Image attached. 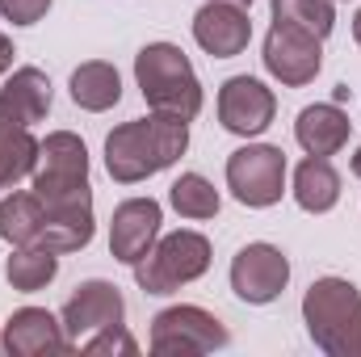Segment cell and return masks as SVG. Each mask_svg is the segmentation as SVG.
Listing matches in <instances>:
<instances>
[{
  "label": "cell",
  "instance_id": "obj_23",
  "mask_svg": "<svg viewBox=\"0 0 361 357\" xmlns=\"http://www.w3.org/2000/svg\"><path fill=\"white\" fill-rule=\"evenodd\" d=\"M169 202H173V210H177L180 219H193V223L214 219L219 206H223L219 189L202 177V173H180V177L169 185Z\"/></svg>",
  "mask_w": 361,
  "mask_h": 357
},
{
  "label": "cell",
  "instance_id": "obj_8",
  "mask_svg": "<svg viewBox=\"0 0 361 357\" xmlns=\"http://www.w3.org/2000/svg\"><path fill=\"white\" fill-rule=\"evenodd\" d=\"M265 72H269L277 85L286 89H302L319 76L324 68V38H315L311 30L302 25H290V21H273L269 34H265Z\"/></svg>",
  "mask_w": 361,
  "mask_h": 357
},
{
  "label": "cell",
  "instance_id": "obj_27",
  "mask_svg": "<svg viewBox=\"0 0 361 357\" xmlns=\"http://www.w3.org/2000/svg\"><path fill=\"white\" fill-rule=\"evenodd\" d=\"M13 55H17V51H13V42H8V34H0V76H4L8 68H13Z\"/></svg>",
  "mask_w": 361,
  "mask_h": 357
},
{
  "label": "cell",
  "instance_id": "obj_19",
  "mask_svg": "<svg viewBox=\"0 0 361 357\" xmlns=\"http://www.w3.org/2000/svg\"><path fill=\"white\" fill-rule=\"evenodd\" d=\"M92 202H80V206H59V210H47V223H42V236L38 244L51 248V253H80L92 244Z\"/></svg>",
  "mask_w": 361,
  "mask_h": 357
},
{
  "label": "cell",
  "instance_id": "obj_29",
  "mask_svg": "<svg viewBox=\"0 0 361 357\" xmlns=\"http://www.w3.org/2000/svg\"><path fill=\"white\" fill-rule=\"evenodd\" d=\"M353 38H357V47H361V8H357V17H353Z\"/></svg>",
  "mask_w": 361,
  "mask_h": 357
},
{
  "label": "cell",
  "instance_id": "obj_12",
  "mask_svg": "<svg viewBox=\"0 0 361 357\" xmlns=\"http://www.w3.org/2000/svg\"><path fill=\"white\" fill-rule=\"evenodd\" d=\"M273 114H277V97H273L265 80H257V76L223 80V89H219V122H223V131H231L240 139H252V135L269 131Z\"/></svg>",
  "mask_w": 361,
  "mask_h": 357
},
{
  "label": "cell",
  "instance_id": "obj_2",
  "mask_svg": "<svg viewBox=\"0 0 361 357\" xmlns=\"http://www.w3.org/2000/svg\"><path fill=\"white\" fill-rule=\"evenodd\" d=\"M302 324L328 357H361V290L345 277H319L302 294Z\"/></svg>",
  "mask_w": 361,
  "mask_h": 357
},
{
  "label": "cell",
  "instance_id": "obj_1",
  "mask_svg": "<svg viewBox=\"0 0 361 357\" xmlns=\"http://www.w3.org/2000/svg\"><path fill=\"white\" fill-rule=\"evenodd\" d=\"M189 147V122L177 114H156L122 122L105 135V169L118 185L147 181L173 169Z\"/></svg>",
  "mask_w": 361,
  "mask_h": 357
},
{
  "label": "cell",
  "instance_id": "obj_20",
  "mask_svg": "<svg viewBox=\"0 0 361 357\" xmlns=\"http://www.w3.org/2000/svg\"><path fill=\"white\" fill-rule=\"evenodd\" d=\"M72 101L80 105V109H89V114H105V109H114L118 101H122V76H118V68L114 63H105V59H89V63H80L76 72H72Z\"/></svg>",
  "mask_w": 361,
  "mask_h": 357
},
{
  "label": "cell",
  "instance_id": "obj_17",
  "mask_svg": "<svg viewBox=\"0 0 361 357\" xmlns=\"http://www.w3.org/2000/svg\"><path fill=\"white\" fill-rule=\"evenodd\" d=\"M0 105L21 122V126H34L51 114V80L42 68H17L4 89H0Z\"/></svg>",
  "mask_w": 361,
  "mask_h": 357
},
{
  "label": "cell",
  "instance_id": "obj_10",
  "mask_svg": "<svg viewBox=\"0 0 361 357\" xmlns=\"http://www.w3.org/2000/svg\"><path fill=\"white\" fill-rule=\"evenodd\" d=\"M59 320H63V332H68L72 349H80L85 337H92V332H101V328L126 320V298H122V290H118L114 282L92 277V282H80V286H76V294L63 303Z\"/></svg>",
  "mask_w": 361,
  "mask_h": 357
},
{
  "label": "cell",
  "instance_id": "obj_18",
  "mask_svg": "<svg viewBox=\"0 0 361 357\" xmlns=\"http://www.w3.org/2000/svg\"><path fill=\"white\" fill-rule=\"evenodd\" d=\"M294 202L307 214H328L341 202V173L332 169L328 156H307L294 169Z\"/></svg>",
  "mask_w": 361,
  "mask_h": 357
},
{
  "label": "cell",
  "instance_id": "obj_7",
  "mask_svg": "<svg viewBox=\"0 0 361 357\" xmlns=\"http://www.w3.org/2000/svg\"><path fill=\"white\" fill-rule=\"evenodd\" d=\"M227 189L240 206L265 210L286 193V152L273 143H248L227 156Z\"/></svg>",
  "mask_w": 361,
  "mask_h": 357
},
{
  "label": "cell",
  "instance_id": "obj_15",
  "mask_svg": "<svg viewBox=\"0 0 361 357\" xmlns=\"http://www.w3.org/2000/svg\"><path fill=\"white\" fill-rule=\"evenodd\" d=\"M349 114L332 101H315L298 114L294 122V139L307 156H336L345 143H349Z\"/></svg>",
  "mask_w": 361,
  "mask_h": 357
},
{
  "label": "cell",
  "instance_id": "obj_24",
  "mask_svg": "<svg viewBox=\"0 0 361 357\" xmlns=\"http://www.w3.org/2000/svg\"><path fill=\"white\" fill-rule=\"evenodd\" d=\"M273 21H290L311 30L315 38H328L336 30V0H269Z\"/></svg>",
  "mask_w": 361,
  "mask_h": 357
},
{
  "label": "cell",
  "instance_id": "obj_21",
  "mask_svg": "<svg viewBox=\"0 0 361 357\" xmlns=\"http://www.w3.org/2000/svg\"><path fill=\"white\" fill-rule=\"evenodd\" d=\"M42 223H47V210L38 202V193H8L0 198V240L21 248V244H38L42 236Z\"/></svg>",
  "mask_w": 361,
  "mask_h": 357
},
{
  "label": "cell",
  "instance_id": "obj_31",
  "mask_svg": "<svg viewBox=\"0 0 361 357\" xmlns=\"http://www.w3.org/2000/svg\"><path fill=\"white\" fill-rule=\"evenodd\" d=\"M0 353H8V349H4V332H0Z\"/></svg>",
  "mask_w": 361,
  "mask_h": 357
},
{
  "label": "cell",
  "instance_id": "obj_22",
  "mask_svg": "<svg viewBox=\"0 0 361 357\" xmlns=\"http://www.w3.org/2000/svg\"><path fill=\"white\" fill-rule=\"evenodd\" d=\"M59 273V253L42 248V244H21L13 248V257L4 261V277L13 290L21 294H34V290H47Z\"/></svg>",
  "mask_w": 361,
  "mask_h": 357
},
{
  "label": "cell",
  "instance_id": "obj_28",
  "mask_svg": "<svg viewBox=\"0 0 361 357\" xmlns=\"http://www.w3.org/2000/svg\"><path fill=\"white\" fill-rule=\"evenodd\" d=\"M349 169H353V177H361V147L353 152V164H349Z\"/></svg>",
  "mask_w": 361,
  "mask_h": 357
},
{
  "label": "cell",
  "instance_id": "obj_16",
  "mask_svg": "<svg viewBox=\"0 0 361 357\" xmlns=\"http://www.w3.org/2000/svg\"><path fill=\"white\" fill-rule=\"evenodd\" d=\"M38 147H42V139H34L30 126H21V122L0 105V189H13L17 181L34 177V169H38Z\"/></svg>",
  "mask_w": 361,
  "mask_h": 357
},
{
  "label": "cell",
  "instance_id": "obj_9",
  "mask_svg": "<svg viewBox=\"0 0 361 357\" xmlns=\"http://www.w3.org/2000/svg\"><path fill=\"white\" fill-rule=\"evenodd\" d=\"M290 286V261L277 244H244L231 261V290L248 307L277 303Z\"/></svg>",
  "mask_w": 361,
  "mask_h": 357
},
{
  "label": "cell",
  "instance_id": "obj_13",
  "mask_svg": "<svg viewBox=\"0 0 361 357\" xmlns=\"http://www.w3.org/2000/svg\"><path fill=\"white\" fill-rule=\"evenodd\" d=\"M193 42L214 55V59H235L248 51L252 42V21H248V8L240 4H223V0H206L197 13H193Z\"/></svg>",
  "mask_w": 361,
  "mask_h": 357
},
{
  "label": "cell",
  "instance_id": "obj_11",
  "mask_svg": "<svg viewBox=\"0 0 361 357\" xmlns=\"http://www.w3.org/2000/svg\"><path fill=\"white\" fill-rule=\"evenodd\" d=\"M160 223H164V210L156 198H126L114 206V219H109V257L122 261V265H135L143 261L156 240H160Z\"/></svg>",
  "mask_w": 361,
  "mask_h": 357
},
{
  "label": "cell",
  "instance_id": "obj_3",
  "mask_svg": "<svg viewBox=\"0 0 361 357\" xmlns=\"http://www.w3.org/2000/svg\"><path fill=\"white\" fill-rule=\"evenodd\" d=\"M135 80L156 114H177L185 122L202 114V80L177 42H147L135 55Z\"/></svg>",
  "mask_w": 361,
  "mask_h": 357
},
{
  "label": "cell",
  "instance_id": "obj_26",
  "mask_svg": "<svg viewBox=\"0 0 361 357\" xmlns=\"http://www.w3.org/2000/svg\"><path fill=\"white\" fill-rule=\"evenodd\" d=\"M51 13V0H0V17L13 25H34Z\"/></svg>",
  "mask_w": 361,
  "mask_h": 357
},
{
  "label": "cell",
  "instance_id": "obj_25",
  "mask_svg": "<svg viewBox=\"0 0 361 357\" xmlns=\"http://www.w3.org/2000/svg\"><path fill=\"white\" fill-rule=\"evenodd\" d=\"M80 353H122V357H135L139 353V345H135V337L126 332V324H109V328H101V332H92L80 341Z\"/></svg>",
  "mask_w": 361,
  "mask_h": 357
},
{
  "label": "cell",
  "instance_id": "obj_30",
  "mask_svg": "<svg viewBox=\"0 0 361 357\" xmlns=\"http://www.w3.org/2000/svg\"><path fill=\"white\" fill-rule=\"evenodd\" d=\"M223 4H240V8H248V4H252V0H223Z\"/></svg>",
  "mask_w": 361,
  "mask_h": 357
},
{
  "label": "cell",
  "instance_id": "obj_14",
  "mask_svg": "<svg viewBox=\"0 0 361 357\" xmlns=\"http://www.w3.org/2000/svg\"><path fill=\"white\" fill-rule=\"evenodd\" d=\"M4 349L17 357H42V353H68L72 341L63 332V320H55L47 307H21L4 324Z\"/></svg>",
  "mask_w": 361,
  "mask_h": 357
},
{
  "label": "cell",
  "instance_id": "obj_4",
  "mask_svg": "<svg viewBox=\"0 0 361 357\" xmlns=\"http://www.w3.org/2000/svg\"><path fill=\"white\" fill-rule=\"evenodd\" d=\"M34 193L42 206H68V202H92L89 185V147L72 131H51L38 147L34 169Z\"/></svg>",
  "mask_w": 361,
  "mask_h": 357
},
{
  "label": "cell",
  "instance_id": "obj_5",
  "mask_svg": "<svg viewBox=\"0 0 361 357\" xmlns=\"http://www.w3.org/2000/svg\"><path fill=\"white\" fill-rule=\"evenodd\" d=\"M135 282L147 294H177L180 286L197 282L210 269V240L202 231H169L156 240V248L135 261Z\"/></svg>",
  "mask_w": 361,
  "mask_h": 357
},
{
  "label": "cell",
  "instance_id": "obj_6",
  "mask_svg": "<svg viewBox=\"0 0 361 357\" xmlns=\"http://www.w3.org/2000/svg\"><path fill=\"white\" fill-rule=\"evenodd\" d=\"M227 341H231V332L223 328V320L193 303L164 307L152 320V353L160 357H202L223 349Z\"/></svg>",
  "mask_w": 361,
  "mask_h": 357
}]
</instances>
